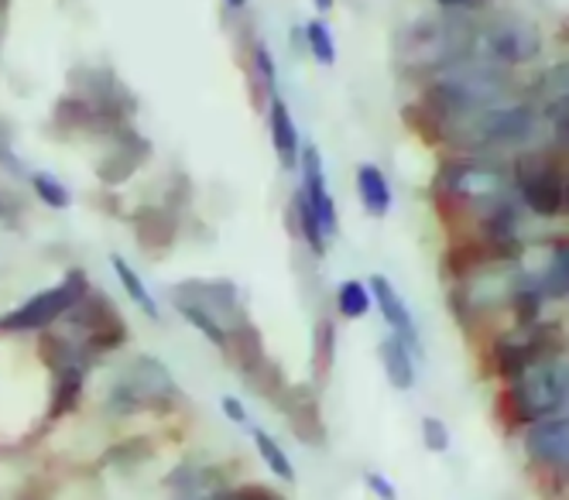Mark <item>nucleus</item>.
Returning <instances> with one entry per match:
<instances>
[{"instance_id": "f257e3e1", "label": "nucleus", "mask_w": 569, "mask_h": 500, "mask_svg": "<svg viewBox=\"0 0 569 500\" xmlns=\"http://www.w3.org/2000/svg\"><path fill=\"white\" fill-rule=\"evenodd\" d=\"M176 398H179V388H176V378L169 373V367L154 357H138L110 388L107 408L117 414H134V411L166 414V411H172Z\"/></svg>"}, {"instance_id": "f03ea898", "label": "nucleus", "mask_w": 569, "mask_h": 500, "mask_svg": "<svg viewBox=\"0 0 569 500\" xmlns=\"http://www.w3.org/2000/svg\"><path fill=\"white\" fill-rule=\"evenodd\" d=\"M87 291H90L87 271L72 268L56 288L42 291V296H31L14 312L0 316V332H38V329H49L56 319H62L79 299H83Z\"/></svg>"}, {"instance_id": "7ed1b4c3", "label": "nucleus", "mask_w": 569, "mask_h": 500, "mask_svg": "<svg viewBox=\"0 0 569 500\" xmlns=\"http://www.w3.org/2000/svg\"><path fill=\"white\" fill-rule=\"evenodd\" d=\"M518 186L525 206L539 217H559L566 206V172L559 151H528L518 158Z\"/></svg>"}, {"instance_id": "20e7f679", "label": "nucleus", "mask_w": 569, "mask_h": 500, "mask_svg": "<svg viewBox=\"0 0 569 500\" xmlns=\"http://www.w3.org/2000/svg\"><path fill=\"white\" fill-rule=\"evenodd\" d=\"M66 316H72V322L87 332V347H83L87 357L110 353L117 347H124V340H128V319L117 312V306L100 288H90Z\"/></svg>"}, {"instance_id": "39448f33", "label": "nucleus", "mask_w": 569, "mask_h": 500, "mask_svg": "<svg viewBox=\"0 0 569 500\" xmlns=\"http://www.w3.org/2000/svg\"><path fill=\"white\" fill-rule=\"evenodd\" d=\"M460 28L457 24H442V21H416L401 38V56L405 62L416 66H442L453 62V56L463 52V46H457Z\"/></svg>"}, {"instance_id": "423d86ee", "label": "nucleus", "mask_w": 569, "mask_h": 500, "mask_svg": "<svg viewBox=\"0 0 569 500\" xmlns=\"http://www.w3.org/2000/svg\"><path fill=\"white\" fill-rule=\"evenodd\" d=\"M172 299L176 306H192L199 312L213 316L217 322L220 319H230L240 322L243 319V306H240V288L227 278H217V281H202V278H189L182 284L172 288Z\"/></svg>"}, {"instance_id": "0eeeda50", "label": "nucleus", "mask_w": 569, "mask_h": 500, "mask_svg": "<svg viewBox=\"0 0 569 500\" xmlns=\"http://www.w3.org/2000/svg\"><path fill=\"white\" fill-rule=\"evenodd\" d=\"M274 404L284 411V422H289L292 436L302 446H327V422H322L319 398L309 384H296V388L284 384Z\"/></svg>"}, {"instance_id": "6e6552de", "label": "nucleus", "mask_w": 569, "mask_h": 500, "mask_svg": "<svg viewBox=\"0 0 569 500\" xmlns=\"http://www.w3.org/2000/svg\"><path fill=\"white\" fill-rule=\"evenodd\" d=\"M113 134H117V144L97 164V179L110 189L124 186L141 169V161L151 158V141L138 134L131 123H120V128H113Z\"/></svg>"}, {"instance_id": "1a4fd4ad", "label": "nucleus", "mask_w": 569, "mask_h": 500, "mask_svg": "<svg viewBox=\"0 0 569 500\" xmlns=\"http://www.w3.org/2000/svg\"><path fill=\"white\" fill-rule=\"evenodd\" d=\"M525 449L539 470L566 477V467H569V422H566V414L539 419L525 436Z\"/></svg>"}, {"instance_id": "9d476101", "label": "nucleus", "mask_w": 569, "mask_h": 500, "mask_svg": "<svg viewBox=\"0 0 569 500\" xmlns=\"http://www.w3.org/2000/svg\"><path fill=\"white\" fill-rule=\"evenodd\" d=\"M483 52L495 62H508V66L532 62L539 56V31L536 24L525 21H501L483 31Z\"/></svg>"}, {"instance_id": "9b49d317", "label": "nucleus", "mask_w": 569, "mask_h": 500, "mask_svg": "<svg viewBox=\"0 0 569 500\" xmlns=\"http://www.w3.org/2000/svg\"><path fill=\"white\" fill-rule=\"evenodd\" d=\"M299 169H302V196L306 202L312 206V213L322 227V233L333 237L340 230V220H337V206H333V196L327 189V172H322V154L316 144L302 148L299 151Z\"/></svg>"}, {"instance_id": "f8f14e48", "label": "nucleus", "mask_w": 569, "mask_h": 500, "mask_svg": "<svg viewBox=\"0 0 569 500\" xmlns=\"http://www.w3.org/2000/svg\"><path fill=\"white\" fill-rule=\"evenodd\" d=\"M536 134V110L532 107H505V110H483L473 120V138L480 144H515Z\"/></svg>"}, {"instance_id": "ddd939ff", "label": "nucleus", "mask_w": 569, "mask_h": 500, "mask_svg": "<svg viewBox=\"0 0 569 500\" xmlns=\"http://www.w3.org/2000/svg\"><path fill=\"white\" fill-rule=\"evenodd\" d=\"M371 302L381 309V316H385V322L391 326L395 337H398L405 347H409V350L419 357V353H422L419 326H416V319H412L409 306H405V299L398 296V288H395L385 274H375V278H371Z\"/></svg>"}, {"instance_id": "4468645a", "label": "nucleus", "mask_w": 569, "mask_h": 500, "mask_svg": "<svg viewBox=\"0 0 569 500\" xmlns=\"http://www.w3.org/2000/svg\"><path fill=\"white\" fill-rule=\"evenodd\" d=\"M131 223H134V240L141 243L144 254L148 250L151 254H166L179 237V213L172 206H141L131 217Z\"/></svg>"}, {"instance_id": "2eb2a0df", "label": "nucleus", "mask_w": 569, "mask_h": 500, "mask_svg": "<svg viewBox=\"0 0 569 500\" xmlns=\"http://www.w3.org/2000/svg\"><path fill=\"white\" fill-rule=\"evenodd\" d=\"M223 353H227V363H233L243 373H251L258 363H264V340H261V329L243 316L240 322H233L227 332H223Z\"/></svg>"}, {"instance_id": "dca6fc26", "label": "nucleus", "mask_w": 569, "mask_h": 500, "mask_svg": "<svg viewBox=\"0 0 569 500\" xmlns=\"http://www.w3.org/2000/svg\"><path fill=\"white\" fill-rule=\"evenodd\" d=\"M268 123H271V144H274V154H278V161H281V169L284 172H296L299 169V151H302V144H299V128H296V120H292V113H289V103H284L278 93L271 97V103H268Z\"/></svg>"}, {"instance_id": "f3484780", "label": "nucleus", "mask_w": 569, "mask_h": 500, "mask_svg": "<svg viewBox=\"0 0 569 500\" xmlns=\"http://www.w3.org/2000/svg\"><path fill=\"white\" fill-rule=\"evenodd\" d=\"M52 120H56V128H62L66 134H87V131H97V134H107L113 131V123H107L83 97H62L52 110ZM120 128V123H117Z\"/></svg>"}, {"instance_id": "a211bd4d", "label": "nucleus", "mask_w": 569, "mask_h": 500, "mask_svg": "<svg viewBox=\"0 0 569 500\" xmlns=\"http://www.w3.org/2000/svg\"><path fill=\"white\" fill-rule=\"evenodd\" d=\"M381 367H385V378L395 391H412L416 388V353L405 347L395 332L381 340L378 347Z\"/></svg>"}, {"instance_id": "6ab92c4d", "label": "nucleus", "mask_w": 569, "mask_h": 500, "mask_svg": "<svg viewBox=\"0 0 569 500\" xmlns=\"http://www.w3.org/2000/svg\"><path fill=\"white\" fill-rule=\"evenodd\" d=\"M357 196H360V206L368 210V217L375 220H385L391 213V186L385 179V172L378 169V164L363 161L357 164Z\"/></svg>"}, {"instance_id": "aec40b11", "label": "nucleus", "mask_w": 569, "mask_h": 500, "mask_svg": "<svg viewBox=\"0 0 569 500\" xmlns=\"http://www.w3.org/2000/svg\"><path fill=\"white\" fill-rule=\"evenodd\" d=\"M83 381H87V363L83 360L56 373V391H52V404H49V422H59V419H66L69 411H76L79 394H83Z\"/></svg>"}, {"instance_id": "412c9836", "label": "nucleus", "mask_w": 569, "mask_h": 500, "mask_svg": "<svg viewBox=\"0 0 569 500\" xmlns=\"http://www.w3.org/2000/svg\"><path fill=\"white\" fill-rule=\"evenodd\" d=\"M491 261V250L483 247V240H470V243H457L446 250V258H442V271L446 278H453V281H463L467 274H473L480 264Z\"/></svg>"}, {"instance_id": "4be33fe9", "label": "nucleus", "mask_w": 569, "mask_h": 500, "mask_svg": "<svg viewBox=\"0 0 569 500\" xmlns=\"http://www.w3.org/2000/svg\"><path fill=\"white\" fill-rule=\"evenodd\" d=\"M38 360H42L52 373L72 367V363H90L83 350H76L66 337H59V332H49V329H38Z\"/></svg>"}, {"instance_id": "5701e85b", "label": "nucleus", "mask_w": 569, "mask_h": 500, "mask_svg": "<svg viewBox=\"0 0 569 500\" xmlns=\"http://www.w3.org/2000/svg\"><path fill=\"white\" fill-rule=\"evenodd\" d=\"M337 360V322L327 316L312 326V373L316 381H327Z\"/></svg>"}, {"instance_id": "b1692460", "label": "nucleus", "mask_w": 569, "mask_h": 500, "mask_svg": "<svg viewBox=\"0 0 569 500\" xmlns=\"http://www.w3.org/2000/svg\"><path fill=\"white\" fill-rule=\"evenodd\" d=\"M110 268L117 271V278H120V284H124V291L131 296V302L138 306V309H144L151 319H161V312H158V306H154V299H151V291L144 288V281H141V274L120 258V254H110Z\"/></svg>"}, {"instance_id": "393cba45", "label": "nucleus", "mask_w": 569, "mask_h": 500, "mask_svg": "<svg viewBox=\"0 0 569 500\" xmlns=\"http://www.w3.org/2000/svg\"><path fill=\"white\" fill-rule=\"evenodd\" d=\"M292 220H296V230L302 233V240L312 247V254L327 258V233H322V227H319V220L312 213V206L306 202L302 192H296V199H292Z\"/></svg>"}, {"instance_id": "a878e982", "label": "nucleus", "mask_w": 569, "mask_h": 500, "mask_svg": "<svg viewBox=\"0 0 569 500\" xmlns=\"http://www.w3.org/2000/svg\"><path fill=\"white\" fill-rule=\"evenodd\" d=\"M337 309H340L343 319H363V316H368V312L375 309V302H371V288L363 284V281H357V278L343 281V284L337 288Z\"/></svg>"}, {"instance_id": "bb28decb", "label": "nucleus", "mask_w": 569, "mask_h": 500, "mask_svg": "<svg viewBox=\"0 0 569 500\" xmlns=\"http://www.w3.org/2000/svg\"><path fill=\"white\" fill-rule=\"evenodd\" d=\"M405 123H409V131L419 134L426 144H442L446 141V120H439L432 110H426L422 103H409L405 107Z\"/></svg>"}, {"instance_id": "cd10ccee", "label": "nucleus", "mask_w": 569, "mask_h": 500, "mask_svg": "<svg viewBox=\"0 0 569 500\" xmlns=\"http://www.w3.org/2000/svg\"><path fill=\"white\" fill-rule=\"evenodd\" d=\"M251 69H254V100H271L274 97V87H278V69H274V59H271V49L264 41H254L251 46Z\"/></svg>"}, {"instance_id": "c85d7f7f", "label": "nucleus", "mask_w": 569, "mask_h": 500, "mask_svg": "<svg viewBox=\"0 0 569 500\" xmlns=\"http://www.w3.org/2000/svg\"><path fill=\"white\" fill-rule=\"evenodd\" d=\"M251 436H254V446H258V452H261V460L268 463V470H271L274 477H281L284 483H296V470H292V460H289V456H284V449H281L264 429H254Z\"/></svg>"}, {"instance_id": "c756f323", "label": "nucleus", "mask_w": 569, "mask_h": 500, "mask_svg": "<svg viewBox=\"0 0 569 500\" xmlns=\"http://www.w3.org/2000/svg\"><path fill=\"white\" fill-rule=\"evenodd\" d=\"M243 381L251 384V394H261V398L274 401L281 394V388H284V373H281V367L274 360H264L251 373H243Z\"/></svg>"}, {"instance_id": "7c9ffc66", "label": "nucleus", "mask_w": 569, "mask_h": 500, "mask_svg": "<svg viewBox=\"0 0 569 500\" xmlns=\"http://www.w3.org/2000/svg\"><path fill=\"white\" fill-rule=\"evenodd\" d=\"M306 41H309V52L319 66H333L337 62V41L327 28V21H309L306 28Z\"/></svg>"}, {"instance_id": "2f4dec72", "label": "nucleus", "mask_w": 569, "mask_h": 500, "mask_svg": "<svg viewBox=\"0 0 569 500\" xmlns=\"http://www.w3.org/2000/svg\"><path fill=\"white\" fill-rule=\"evenodd\" d=\"M31 186L38 192V199H42L46 206H52V210H69V202H72V192L49 172H34L31 176Z\"/></svg>"}, {"instance_id": "473e14b6", "label": "nucleus", "mask_w": 569, "mask_h": 500, "mask_svg": "<svg viewBox=\"0 0 569 500\" xmlns=\"http://www.w3.org/2000/svg\"><path fill=\"white\" fill-rule=\"evenodd\" d=\"M511 309H515V319H518V326H536V319H539V312H542V291L539 288H532V284H525V288H518L515 296H511Z\"/></svg>"}, {"instance_id": "72a5a7b5", "label": "nucleus", "mask_w": 569, "mask_h": 500, "mask_svg": "<svg viewBox=\"0 0 569 500\" xmlns=\"http://www.w3.org/2000/svg\"><path fill=\"white\" fill-rule=\"evenodd\" d=\"M566 268H569V254H566V243L556 247V254H552V264L542 278V296L549 299H566Z\"/></svg>"}, {"instance_id": "f704fd0d", "label": "nucleus", "mask_w": 569, "mask_h": 500, "mask_svg": "<svg viewBox=\"0 0 569 500\" xmlns=\"http://www.w3.org/2000/svg\"><path fill=\"white\" fill-rule=\"evenodd\" d=\"M179 312H182V319L192 326V329H199L202 337H207L217 350H223V322H217L213 316H207V312H199V309H192V306H176Z\"/></svg>"}, {"instance_id": "c9c22d12", "label": "nucleus", "mask_w": 569, "mask_h": 500, "mask_svg": "<svg viewBox=\"0 0 569 500\" xmlns=\"http://www.w3.org/2000/svg\"><path fill=\"white\" fill-rule=\"evenodd\" d=\"M422 442L429 452H450V426L436 414H426L422 419Z\"/></svg>"}, {"instance_id": "e433bc0d", "label": "nucleus", "mask_w": 569, "mask_h": 500, "mask_svg": "<svg viewBox=\"0 0 569 500\" xmlns=\"http://www.w3.org/2000/svg\"><path fill=\"white\" fill-rule=\"evenodd\" d=\"M52 497H56V483H52L49 477H31V480L18 490L14 500H52Z\"/></svg>"}, {"instance_id": "4c0bfd02", "label": "nucleus", "mask_w": 569, "mask_h": 500, "mask_svg": "<svg viewBox=\"0 0 569 500\" xmlns=\"http://www.w3.org/2000/svg\"><path fill=\"white\" fill-rule=\"evenodd\" d=\"M0 164H8L14 176H24V164L14 154V148H11V131L4 128V123H0Z\"/></svg>"}, {"instance_id": "58836bf2", "label": "nucleus", "mask_w": 569, "mask_h": 500, "mask_svg": "<svg viewBox=\"0 0 569 500\" xmlns=\"http://www.w3.org/2000/svg\"><path fill=\"white\" fill-rule=\"evenodd\" d=\"M363 483H368L381 500H398V490H395V483H388L381 473H363Z\"/></svg>"}, {"instance_id": "ea45409f", "label": "nucleus", "mask_w": 569, "mask_h": 500, "mask_svg": "<svg viewBox=\"0 0 569 500\" xmlns=\"http://www.w3.org/2000/svg\"><path fill=\"white\" fill-rule=\"evenodd\" d=\"M220 408H223V414H227V419H230L233 426H248V411H243V404H240L237 398L227 394V398L220 401Z\"/></svg>"}, {"instance_id": "a19ab883", "label": "nucleus", "mask_w": 569, "mask_h": 500, "mask_svg": "<svg viewBox=\"0 0 569 500\" xmlns=\"http://www.w3.org/2000/svg\"><path fill=\"white\" fill-rule=\"evenodd\" d=\"M439 8H446V11H473V8H480L483 0H436Z\"/></svg>"}, {"instance_id": "79ce46f5", "label": "nucleus", "mask_w": 569, "mask_h": 500, "mask_svg": "<svg viewBox=\"0 0 569 500\" xmlns=\"http://www.w3.org/2000/svg\"><path fill=\"white\" fill-rule=\"evenodd\" d=\"M227 4V11H233V14H240L243 8H248V0H223Z\"/></svg>"}, {"instance_id": "37998d69", "label": "nucleus", "mask_w": 569, "mask_h": 500, "mask_svg": "<svg viewBox=\"0 0 569 500\" xmlns=\"http://www.w3.org/2000/svg\"><path fill=\"white\" fill-rule=\"evenodd\" d=\"M312 4H316L319 11H330V8H333V0H312Z\"/></svg>"}, {"instance_id": "c03bdc74", "label": "nucleus", "mask_w": 569, "mask_h": 500, "mask_svg": "<svg viewBox=\"0 0 569 500\" xmlns=\"http://www.w3.org/2000/svg\"><path fill=\"white\" fill-rule=\"evenodd\" d=\"M11 4V0H0V14H4V8Z\"/></svg>"}]
</instances>
